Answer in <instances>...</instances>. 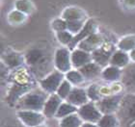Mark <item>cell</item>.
Returning <instances> with one entry per match:
<instances>
[{"label": "cell", "instance_id": "22", "mask_svg": "<svg viewBox=\"0 0 135 127\" xmlns=\"http://www.w3.org/2000/svg\"><path fill=\"white\" fill-rule=\"evenodd\" d=\"M2 59L6 65L11 68H20L23 64V58L17 53H10L4 55L2 57Z\"/></svg>", "mask_w": 135, "mask_h": 127}, {"label": "cell", "instance_id": "9", "mask_svg": "<svg viewBox=\"0 0 135 127\" xmlns=\"http://www.w3.org/2000/svg\"><path fill=\"white\" fill-rule=\"evenodd\" d=\"M62 102L63 99L57 93L49 94V96L45 101L44 110H42V114L45 116V118L46 119H51L53 116L55 118L57 111L59 109L60 105L62 104Z\"/></svg>", "mask_w": 135, "mask_h": 127}, {"label": "cell", "instance_id": "7", "mask_svg": "<svg viewBox=\"0 0 135 127\" xmlns=\"http://www.w3.org/2000/svg\"><path fill=\"white\" fill-rule=\"evenodd\" d=\"M122 99H123V96L121 94H112V95H107L101 98L100 100L96 102V104L102 115L115 114L116 112H118Z\"/></svg>", "mask_w": 135, "mask_h": 127}, {"label": "cell", "instance_id": "21", "mask_svg": "<svg viewBox=\"0 0 135 127\" xmlns=\"http://www.w3.org/2000/svg\"><path fill=\"white\" fill-rule=\"evenodd\" d=\"M77 111H78V108L74 106V105L70 104L69 102H62V104L60 105L59 109L57 111L56 113V116L55 118L56 119H63V118H66V116H70L71 114H74V113H77Z\"/></svg>", "mask_w": 135, "mask_h": 127}, {"label": "cell", "instance_id": "19", "mask_svg": "<svg viewBox=\"0 0 135 127\" xmlns=\"http://www.w3.org/2000/svg\"><path fill=\"white\" fill-rule=\"evenodd\" d=\"M84 17H85V13L82 11L81 9L76 8V7H69V8H66L62 14V18L67 20V21L83 19Z\"/></svg>", "mask_w": 135, "mask_h": 127}, {"label": "cell", "instance_id": "24", "mask_svg": "<svg viewBox=\"0 0 135 127\" xmlns=\"http://www.w3.org/2000/svg\"><path fill=\"white\" fill-rule=\"evenodd\" d=\"M118 116L115 114H106L101 116L99 121L98 122V125L99 127H118L119 126Z\"/></svg>", "mask_w": 135, "mask_h": 127}, {"label": "cell", "instance_id": "30", "mask_svg": "<svg viewBox=\"0 0 135 127\" xmlns=\"http://www.w3.org/2000/svg\"><path fill=\"white\" fill-rule=\"evenodd\" d=\"M25 18L26 17L24 13L18 11V10L12 12L8 17L9 22L11 23V24H20V23H22L25 20Z\"/></svg>", "mask_w": 135, "mask_h": 127}, {"label": "cell", "instance_id": "3", "mask_svg": "<svg viewBox=\"0 0 135 127\" xmlns=\"http://www.w3.org/2000/svg\"><path fill=\"white\" fill-rule=\"evenodd\" d=\"M64 81V73L59 70H54L45 76L44 79L40 80V86L42 90L48 94L56 93L60 85Z\"/></svg>", "mask_w": 135, "mask_h": 127}, {"label": "cell", "instance_id": "25", "mask_svg": "<svg viewBox=\"0 0 135 127\" xmlns=\"http://www.w3.org/2000/svg\"><path fill=\"white\" fill-rule=\"evenodd\" d=\"M118 48L123 51H131L135 48V35L126 36L118 43Z\"/></svg>", "mask_w": 135, "mask_h": 127}, {"label": "cell", "instance_id": "35", "mask_svg": "<svg viewBox=\"0 0 135 127\" xmlns=\"http://www.w3.org/2000/svg\"><path fill=\"white\" fill-rule=\"evenodd\" d=\"M129 57H130V60H131L133 63H135V48L133 49V50L130 51Z\"/></svg>", "mask_w": 135, "mask_h": 127}, {"label": "cell", "instance_id": "15", "mask_svg": "<svg viewBox=\"0 0 135 127\" xmlns=\"http://www.w3.org/2000/svg\"><path fill=\"white\" fill-rule=\"evenodd\" d=\"M130 57L129 54H127L126 51L123 50H117L112 54V56L110 58L109 64L111 65L120 68H124L126 67L130 64Z\"/></svg>", "mask_w": 135, "mask_h": 127}, {"label": "cell", "instance_id": "37", "mask_svg": "<svg viewBox=\"0 0 135 127\" xmlns=\"http://www.w3.org/2000/svg\"><path fill=\"white\" fill-rule=\"evenodd\" d=\"M36 127H47V126L45 124H41V125H38V126H36Z\"/></svg>", "mask_w": 135, "mask_h": 127}, {"label": "cell", "instance_id": "10", "mask_svg": "<svg viewBox=\"0 0 135 127\" xmlns=\"http://www.w3.org/2000/svg\"><path fill=\"white\" fill-rule=\"evenodd\" d=\"M97 30V24L95 23L94 20H88L87 22L85 23V26L83 27L81 31L79 32L78 34L74 35L73 42H70V44L69 45V48L70 50H74L75 46L78 45V43L80 42H82L83 40H85L86 38H88L90 35L94 34Z\"/></svg>", "mask_w": 135, "mask_h": 127}, {"label": "cell", "instance_id": "4", "mask_svg": "<svg viewBox=\"0 0 135 127\" xmlns=\"http://www.w3.org/2000/svg\"><path fill=\"white\" fill-rule=\"evenodd\" d=\"M17 116L20 122L26 127H36L44 124L46 119L42 112L31 110H18L17 112Z\"/></svg>", "mask_w": 135, "mask_h": 127}, {"label": "cell", "instance_id": "23", "mask_svg": "<svg viewBox=\"0 0 135 127\" xmlns=\"http://www.w3.org/2000/svg\"><path fill=\"white\" fill-rule=\"evenodd\" d=\"M65 78L70 84L74 86H80L85 81V77L83 76V74L79 71V69H76V68L68 71L65 74Z\"/></svg>", "mask_w": 135, "mask_h": 127}, {"label": "cell", "instance_id": "32", "mask_svg": "<svg viewBox=\"0 0 135 127\" xmlns=\"http://www.w3.org/2000/svg\"><path fill=\"white\" fill-rule=\"evenodd\" d=\"M52 28L56 32L59 31H65L67 30V20L61 19V18H57L52 22Z\"/></svg>", "mask_w": 135, "mask_h": 127}, {"label": "cell", "instance_id": "8", "mask_svg": "<svg viewBox=\"0 0 135 127\" xmlns=\"http://www.w3.org/2000/svg\"><path fill=\"white\" fill-rule=\"evenodd\" d=\"M115 51L113 50V45L110 43H102L99 48L92 52L93 62L97 63L102 68L107 64H109L110 58Z\"/></svg>", "mask_w": 135, "mask_h": 127}, {"label": "cell", "instance_id": "18", "mask_svg": "<svg viewBox=\"0 0 135 127\" xmlns=\"http://www.w3.org/2000/svg\"><path fill=\"white\" fill-rule=\"evenodd\" d=\"M44 53L39 48H33L30 49L29 51H27V53L25 54L24 60H25L26 64L30 67H35L37 65V64H39L44 59Z\"/></svg>", "mask_w": 135, "mask_h": 127}, {"label": "cell", "instance_id": "12", "mask_svg": "<svg viewBox=\"0 0 135 127\" xmlns=\"http://www.w3.org/2000/svg\"><path fill=\"white\" fill-rule=\"evenodd\" d=\"M93 62L92 53L87 52L83 49H74L71 52V64L73 68L79 69L80 68L84 67L89 63Z\"/></svg>", "mask_w": 135, "mask_h": 127}, {"label": "cell", "instance_id": "26", "mask_svg": "<svg viewBox=\"0 0 135 127\" xmlns=\"http://www.w3.org/2000/svg\"><path fill=\"white\" fill-rule=\"evenodd\" d=\"M88 96L92 102H98L99 100L101 99V94H100V88L99 85L97 84H92L90 85V87L88 88L87 90Z\"/></svg>", "mask_w": 135, "mask_h": 127}, {"label": "cell", "instance_id": "34", "mask_svg": "<svg viewBox=\"0 0 135 127\" xmlns=\"http://www.w3.org/2000/svg\"><path fill=\"white\" fill-rule=\"evenodd\" d=\"M81 127H99L98 123H92V122H83Z\"/></svg>", "mask_w": 135, "mask_h": 127}, {"label": "cell", "instance_id": "31", "mask_svg": "<svg viewBox=\"0 0 135 127\" xmlns=\"http://www.w3.org/2000/svg\"><path fill=\"white\" fill-rule=\"evenodd\" d=\"M16 8L18 11L22 12V13H26V14H30L34 10L33 5L29 0H17Z\"/></svg>", "mask_w": 135, "mask_h": 127}, {"label": "cell", "instance_id": "16", "mask_svg": "<svg viewBox=\"0 0 135 127\" xmlns=\"http://www.w3.org/2000/svg\"><path fill=\"white\" fill-rule=\"evenodd\" d=\"M79 71L83 74V76L85 77V79L91 80L95 79L97 77H99L101 75V67L98 65L95 62H91L87 65H85L84 67L79 68Z\"/></svg>", "mask_w": 135, "mask_h": 127}, {"label": "cell", "instance_id": "5", "mask_svg": "<svg viewBox=\"0 0 135 127\" xmlns=\"http://www.w3.org/2000/svg\"><path fill=\"white\" fill-rule=\"evenodd\" d=\"M54 65L57 70L61 71L63 73H67L68 71L71 70L73 64L70 48L61 47L57 49L54 57Z\"/></svg>", "mask_w": 135, "mask_h": 127}, {"label": "cell", "instance_id": "17", "mask_svg": "<svg viewBox=\"0 0 135 127\" xmlns=\"http://www.w3.org/2000/svg\"><path fill=\"white\" fill-rule=\"evenodd\" d=\"M123 70L120 68L110 65L101 71V77L107 82H117L121 80Z\"/></svg>", "mask_w": 135, "mask_h": 127}, {"label": "cell", "instance_id": "14", "mask_svg": "<svg viewBox=\"0 0 135 127\" xmlns=\"http://www.w3.org/2000/svg\"><path fill=\"white\" fill-rule=\"evenodd\" d=\"M102 43H103L102 38L95 32L94 34L90 35L85 40L79 42L78 46L80 49H83V50L87 51V52L92 53L94 50H96L97 48H99Z\"/></svg>", "mask_w": 135, "mask_h": 127}, {"label": "cell", "instance_id": "29", "mask_svg": "<svg viewBox=\"0 0 135 127\" xmlns=\"http://www.w3.org/2000/svg\"><path fill=\"white\" fill-rule=\"evenodd\" d=\"M56 37L58 39L61 43L63 45H66V46H69L70 44V42H73V37H74V35L73 33H70V31H68V30H65V31H59V32H56Z\"/></svg>", "mask_w": 135, "mask_h": 127}, {"label": "cell", "instance_id": "1", "mask_svg": "<svg viewBox=\"0 0 135 127\" xmlns=\"http://www.w3.org/2000/svg\"><path fill=\"white\" fill-rule=\"evenodd\" d=\"M47 97L45 90H30L18 99L16 107L18 110H31L42 113Z\"/></svg>", "mask_w": 135, "mask_h": 127}, {"label": "cell", "instance_id": "28", "mask_svg": "<svg viewBox=\"0 0 135 127\" xmlns=\"http://www.w3.org/2000/svg\"><path fill=\"white\" fill-rule=\"evenodd\" d=\"M85 26L83 19H77V20H70L67 21V30L70 31V33L74 34H78L81 31L83 27Z\"/></svg>", "mask_w": 135, "mask_h": 127}, {"label": "cell", "instance_id": "2", "mask_svg": "<svg viewBox=\"0 0 135 127\" xmlns=\"http://www.w3.org/2000/svg\"><path fill=\"white\" fill-rule=\"evenodd\" d=\"M117 113L120 115L121 121L129 126L135 122V94L127 93L122 99L121 105Z\"/></svg>", "mask_w": 135, "mask_h": 127}, {"label": "cell", "instance_id": "13", "mask_svg": "<svg viewBox=\"0 0 135 127\" xmlns=\"http://www.w3.org/2000/svg\"><path fill=\"white\" fill-rule=\"evenodd\" d=\"M69 103L74 105L76 107H81L82 105L89 102V96H88L87 90L82 88H73L70 92V95L66 99Z\"/></svg>", "mask_w": 135, "mask_h": 127}, {"label": "cell", "instance_id": "11", "mask_svg": "<svg viewBox=\"0 0 135 127\" xmlns=\"http://www.w3.org/2000/svg\"><path fill=\"white\" fill-rule=\"evenodd\" d=\"M121 81L128 93L135 94V63L129 64L123 69Z\"/></svg>", "mask_w": 135, "mask_h": 127}, {"label": "cell", "instance_id": "6", "mask_svg": "<svg viewBox=\"0 0 135 127\" xmlns=\"http://www.w3.org/2000/svg\"><path fill=\"white\" fill-rule=\"evenodd\" d=\"M77 114L84 122H92V123H98L101 116H103L96 103L92 101L79 107Z\"/></svg>", "mask_w": 135, "mask_h": 127}, {"label": "cell", "instance_id": "20", "mask_svg": "<svg viewBox=\"0 0 135 127\" xmlns=\"http://www.w3.org/2000/svg\"><path fill=\"white\" fill-rule=\"evenodd\" d=\"M83 122L78 114L74 113L60 119L59 127H81Z\"/></svg>", "mask_w": 135, "mask_h": 127}, {"label": "cell", "instance_id": "36", "mask_svg": "<svg viewBox=\"0 0 135 127\" xmlns=\"http://www.w3.org/2000/svg\"><path fill=\"white\" fill-rule=\"evenodd\" d=\"M3 127H18L17 125H5V126Z\"/></svg>", "mask_w": 135, "mask_h": 127}, {"label": "cell", "instance_id": "33", "mask_svg": "<svg viewBox=\"0 0 135 127\" xmlns=\"http://www.w3.org/2000/svg\"><path fill=\"white\" fill-rule=\"evenodd\" d=\"M124 2L128 8H135V0H124Z\"/></svg>", "mask_w": 135, "mask_h": 127}, {"label": "cell", "instance_id": "27", "mask_svg": "<svg viewBox=\"0 0 135 127\" xmlns=\"http://www.w3.org/2000/svg\"><path fill=\"white\" fill-rule=\"evenodd\" d=\"M73 90V87H71V84H70L67 79H64V81L62 82V84L60 85L59 89L57 90V94L63 99V100H66L68 98V96L70 95V92Z\"/></svg>", "mask_w": 135, "mask_h": 127}]
</instances>
